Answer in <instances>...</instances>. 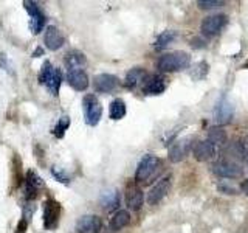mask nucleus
Instances as JSON below:
<instances>
[{
    "label": "nucleus",
    "mask_w": 248,
    "mask_h": 233,
    "mask_svg": "<svg viewBox=\"0 0 248 233\" xmlns=\"http://www.w3.org/2000/svg\"><path fill=\"white\" fill-rule=\"evenodd\" d=\"M61 81H62V73L59 68H53L51 75L48 76V80L45 81V85L48 87L51 95H58L59 87H61Z\"/></svg>",
    "instance_id": "nucleus-24"
},
{
    "label": "nucleus",
    "mask_w": 248,
    "mask_h": 233,
    "mask_svg": "<svg viewBox=\"0 0 248 233\" xmlns=\"http://www.w3.org/2000/svg\"><path fill=\"white\" fill-rule=\"evenodd\" d=\"M175 39H177V31H174V30L163 31L161 34H158L157 41H155V49H157V50L165 49V47H168L170 42L175 41Z\"/></svg>",
    "instance_id": "nucleus-25"
},
{
    "label": "nucleus",
    "mask_w": 248,
    "mask_h": 233,
    "mask_svg": "<svg viewBox=\"0 0 248 233\" xmlns=\"http://www.w3.org/2000/svg\"><path fill=\"white\" fill-rule=\"evenodd\" d=\"M191 150H192V138L191 137L177 140V142H174L172 146L169 148V160L174 163L182 162L186 155L189 154Z\"/></svg>",
    "instance_id": "nucleus-9"
},
{
    "label": "nucleus",
    "mask_w": 248,
    "mask_h": 233,
    "mask_svg": "<svg viewBox=\"0 0 248 233\" xmlns=\"http://www.w3.org/2000/svg\"><path fill=\"white\" fill-rule=\"evenodd\" d=\"M146 78H147V73H146L144 68L134 67V68L129 70L126 78H124V85H126L127 89H135L138 84L144 83Z\"/></svg>",
    "instance_id": "nucleus-17"
},
{
    "label": "nucleus",
    "mask_w": 248,
    "mask_h": 233,
    "mask_svg": "<svg viewBox=\"0 0 248 233\" xmlns=\"http://www.w3.org/2000/svg\"><path fill=\"white\" fill-rule=\"evenodd\" d=\"M51 174H53L54 177H56L59 182H62V183H68V182H70V177H68L61 168H58V166H54V168L51 169Z\"/></svg>",
    "instance_id": "nucleus-30"
},
{
    "label": "nucleus",
    "mask_w": 248,
    "mask_h": 233,
    "mask_svg": "<svg viewBox=\"0 0 248 233\" xmlns=\"http://www.w3.org/2000/svg\"><path fill=\"white\" fill-rule=\"evenodd\" d=\"M67 83L72 89L82 92L89 87V76L84 70H70L67 72Z\"/></svg>",
    "instance_id": "nucleus-16"
},
{
    "label": "nucleus",
    "mask_w": 248,
    "mask_h": 233,
    "mask_svg": "<svg viewBox=\"0 0 248 233\" xmlns=\"http://www.w3.org/2000/svg\"><path fill=\"white\" fill-rule=\"evenodd\" d=\"M225 2H220V0H199L197 6L200 10H217V8L223 6Z\"/></svg>",
    "instance_id": "nucleus-28"
},
{
    "label": "nucleus",
    "mask_w": 248,
    "mask_h": 233,
    "mask_svg": "<svg viewBox=\"0 0 248 233\" xmlns=\"http://www.w3.org/2000/svg\"><path fill=\"white\" fill-rule=\"evenodd\" d=\"M126 202H127V207L134 212H138L140 208L143 207V202H144V194L143 191L138 188V186H130L127 190L126 194Z\"/></svg>",
    "instance_id": "nucleus-19"
},
{
    "label": "nucleus",
    "mask_w": 248,
    "mask_h": 233,
    "mask_svg": "<svg viewBox=\"0 0 248 233\" xmlns=\"http://www.w3.org/2000/svg\"><path fill=\"white\" fill-rule=\"evenodd\" d=\"M103 222L101 217L96 215H85L79 217V221L76 222L75 233H99Z\"/></svg>",
    "instance_id": "nucleus-10"
},
{
    "label": "nucleus",
    "mask_w": 248,
    "mask_h": 233,
    "mask_svg": "<svg viewBox=\"0 0 248 233\" xmlns=\"http://www.w3.org/2000/svg\"><path fill=\"white\" fill-rule=\"evenodd\" d=\"M99 202H101V207H103L106 212H112V210L118 208L120 202H121V196L116 190H108L101 196Z\"/></svg>",
    "instance_id": "nucleus-22"
},
{
    "label": "nucleus",
    "mask_w": 248,
    "mask_h": 233,
    "mask_svg": "<svg viewBox=\"0 0 248 233\" xmlns=\"http://www.w3.org/2000/svg\"><path fill=\"white\" fill-rule=\"evenodd\" d=\"M68 128H70V116L64 115V116H61V118L58 120V124H56V128H54L53 134L56 135L58 138H62Z\"/></svg>",
    "instance_id": "nucleus-27"
},
{
    "label": "nucleus",
    "mask_w": 248,
    "mask_h": 233,
    "mask_svg": "<svg viewBox=\"0 0 248 233\" xmlns=\"http://www.w3.org/2000/svg\"><path fill=\"white\" fill-rule=\"evenodd\" d=\"M217 188H219V191L220 193H225V194H236V190L232 188V186H230V185H227V183H219V186H217Z\"/></svg>",
    "instance_id": "nucleus-31"
},
{
    "label": "nucleus",
    "mask_w": 248,
    "mask_h": 233,
    "mask_svg": "<svg viewBox=\"0 0 248 233\" xmlns=\"http://www.w3.org/2000/svg\"><path fill=\"white\" fill-rule=\"evenodd\" d=\"M191 64V56L186 51H170L166 54H161L157 61V68L163 73H172L180 72V70L188 68Z\"/></svg>",
    "instance_id": "nucleus-1"
},
{
    "label": "nucleus",
    "mask_w": 248,
    "mask_h": 233,
    "mask_svg": "<svg viewBox=\"0 0 248 233\" xmlns=\"http://www.w3.org/2000/svg\"><path fill=\"white\" fill-rule=\"evenodd\" d=\"M118 78L110 73H101L96 75L95 80H93V89L98 93H110L116 87H118Z\"/></svg>",
    "instance_id": "nucleus-12"
},
{
    "label": "nucleus",
    "mask_w": 248,
    "mask_h": 233,
    "mask_svg": "<svg viewBox=\"0 0 248 233\" xmlns=\"http://www.w3.org/2000/svg\"><path fill=\"white\" fill-rule=\"evenodd\" d=\"M234 115V106L230 103L228 98L222 97L217 101L216 109H214V118L219 124H228Z\"/></svg>",
    "instance_id": "nucleus-11"
},
{
    "label": "nucleus",
    "mask_w": 248,
    "mask_h": 233,
    "mask_svg": "<svg viewBox=\"0 0 248 233\" xmlns=\"http://www.w3.org/2000/svg\"><path fill=\"white\" fill-rule=\"evenodd\" d=\"M59 213H61V205L59 202L54 199H46L44 202V227L46 230L56 229L59 224Z\"/></svg>",
    "instance_id": "nucleus-7"
},
{
    "label": "nucleus",
    "mask_w": 248,
    "mask_h": 233,
    "mask_svg": "<svg viewBox=\"0 0 248 233\" xmlns=\"http://www.w3.org/2000/svg\"><path fill=\"white\" fill-rule=\"evenodd\" d=\"M44 185L42 179L37 176V173H34L33 169H30L27 173V190H25V198L28 200L34 199L36 194H37V190L41 188V186Z\"/></svg>",
    "instance_id": "nucleus-18"
},
{
    "label": "nucleus",
    "mask_w": 248,
    "mask_h": 233,
    "mask_svg": "<svg viewBox=\"0 0 248 233\" xmlns=\"http://www.w3.org/2000/svg\"><path fill=\"white\" fill-rule=\"evenodd\" d=\"M23 5H25V10L28 11L30 14V30L31 33H41V31L44 30L45 27V14L42 13L41 6H39L36 2H23Z\"/></svg>",
    "instance_id": "nucleus-6"
},
{
    "label": "nucleus",
    "mask_w": 248,
    "mask_h": 233,
    "mask_svg": "<svg viewBox=\"0 0 248 233\" xmlns=\"http://www.w3.org/2000/svg\"><path fill=\"white\" fill-rule=\"evenodd\" d=\"M170 190V176H166L160 179V181L155 183L152 188L147 193V204L149 205H157L158 202H161L166 198V194Z\"/></svg>",
    "instance_id": "nucleus-8"
},
{
    "label": "nucleus",
    "mask_w": 248,
    "mask_h": 233,
    "mask_svg": "<svg viewBox=\"0 0 248 233\" xmlns=\"http://www.w3.org/2000/svg\"><path fill=\"white\" fill-rule=\"evenodd\" d=\"M240 191H242V193L245 194V196L248 198V179H247V181H244L242 183H240Z\"/></svg>",
    "instance_id": "nucleus-32"
},
{
    "label": "nucleus",
    "mask_w": 248,
    "mask_h": 233,
    "mask_svg": "<svg viewBox=\"0 0 248 233\" xmlns=\"http://www.w3.org/2000/svg\"><path fill=\"white\" fill-rule=\"evenodd\" d=\"M82 112H84V120L89 126H96L99 123L101 116H103V106H101L99 100L89 93L82 98Z\"/></svg>",
    "instance_id": "nucleus-3"
},
{
    "label": "nucleus",
    "mask_w": 248,
    "mask_h": 233,
    "mask_svg": "<svg viewBox=\"0 0 248 233\" xmlns=\"http://www.w3.org/2000/svg\"><path fill=\"white\" fill-rule=\"evenodd\" d=\"M53 68H54V67L51 66V62H50V61H45L44 64H42L41 72H39V83H41V84H45V81L48 80V76L51 75Z\"/></svg>",
    "instance_id": "nucleus-29"
},
{
    "label": "nucleus",
    "mask_w": 248,
    "mask_h": 233,
    "mask_svg": "<svg viewBox=\"0 0 248 233\" xmlns=\"http://www.w3.org/2000/svg\"><path fill=\"white\" fill-rule=\"evenodd\" d=\"M213 173L222 179H237L244 174V169L236 162L231 160H220L213 165Z\"/></svg>",
    "instance_id": "nucleus-5"
},
{
    "label": "nucleus",
    "mask_w": 248,
    "mask_h": 233,
    "mask_svg": "<svg viewBox=\"0 0 248 233\" xmlns=\"http://www.w3.org/2000/svg\"><path fill=\"white\" fill-rule=\"evenodd\" d=\"M129 222H130V213L127 210H118V212L112 216L110 222H108V229L112 232H120L124 227H127Z\"/></svg>",
    "instance_id": "nucleus-20"
},
{
    "label": "nucleus",
    "mask_w": 248,
    "mask_h": 233,
    "mask_svg": "<svg viewBox=\"0 0 248 233\" xmlns=\"http://www.w3.org/2000/svg\"><path fill=\"white\" fill-rule=\"evenodd\" d=\"M214 146H219V145H223L227 142V134H225V131L219 126H214L208 131V138Z\"/></svg>",
    "instance_id": "nucleus-26"
},
{
    "label": "nucleus",
    "mask_w": 248,
    "mask_h": 233,
    "mask_svg": "<svg viewBox=\"0 0 248 233\" xmlns=\"http://www.w3.org/2000/svg\"><path fill=\"white\" fill-rule=\"evenodd\" d=\"M127 109H126V103L121 100V98H116L110 103V107H108V115H110V118L118 121L121 118H124V115H126Z\"/></svg>",
    "instance_id": "nucleus-23"
},
{
    "label": "nucleus",
    "mask_w": 248,
    "mask_h": 233,
    "mask_svg": "<svg viewBox=\"0 0 248 233\" xmlns=\"http://www.w3.org/2000/svg\"><path fill=\"white\" fill-rule=\"evenodd\" d=\"M161 168V160L157 155L147 154L140 160L137 171H135V181L137 182H149L151 179L158 173Z\"/></svg>",
    "instance_id": "nucleus-2"
},
{
    "label": "nucleus",
    "mask_w": 248,
    "mask_h": 233,
    "mask_svg": "<svg viewBox=\"0 0 248 233\" xmlns=\"http://www.w3.org/2000/svg\"><path fill=\"white\" fill-rule=\"evenodd\" d=\"M44 42H45V47L51 51H56L59 50L62 45L65 42V37L64 34L61 33V30L54 25H50L46 27L45 30V36H44Z\"/></svg>",
    "instance_id": "nucleus-13"
},
{
    "label": "nucleus",
    "mask_w": 248,
    "mask_h": 233,
    "mask_svg": "<svg viewBox=\"0 0 248 233\" xmlns=\"http://www.w3.org/2000/svg\"><path fill=\"white\" fill-rule=\"evenodd\" d=\"M228 23V16L227 14H211L205 17L200 23V31L202 34L206 36V37H214L217 34L222 33V30L227 27Z\"/></svg>",
    "instance_id": "nucleus-4"
},
{
    "label": "nucleus",
    "mask_w": 248,
    "mask_h": 233,
    "mask_svg": "<svg viewBox=\"0 0 248 233\" xmlns=\"http://www.w3.org/2000/svg\"><path fill=\"white\" fill-rule=\"evenodd\" d=\"M217 152V148L209 140H200L192 146V154L199 162L211 160Z\"/></svg>",
    "instance_id": "nucleus-15"
},
{
    "label": "nucleus",
    "mask_w": 248,
    "mask_h": 233,
    "mask_svg": "<svg viewBox=\"0 0 248 233\" xmlns=\"http://www.w3.org/2000/svg\"><path fill=\"white\" fill-rule=\"evenodd\" d=\"M165 90H166V80L161 75L147 76L143 83L144 95H161Z\"/></svg>",
    "instance_id": "nucleus-14"
},
{
    "label": "nucleus",
    "mask_w": 248,
    "mask_h": 233,
    "mask_svg": "<svg viewBox=\"0 0 248 233\" xmlns=\"http://www.w3.org/2000/svg\"><path fill=\"white\" fill-rule=\"evenodd\" d=\"M87 64V59H85V54L78 51V50H73L67 53L65 56V66H67V70H82V67Z\"/></svg>",
    "instance_id": "nucleus-21"
}]
</instances>
